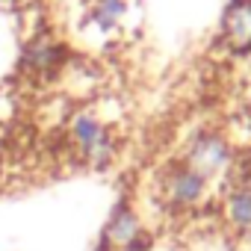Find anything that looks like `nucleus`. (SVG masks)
I'll list each match as a JSON object with an SVG mask.
<instances>
[{"label":"nucleus","instance_id":"obj_1","mask_svg":"<svg viewBox=\"0 0 251 251\" xmlns=\"http://www.w3.org/2000/svg\"><path fill=\"white\" fill-rule=\"evenodd\" d=\"M68 139L74 145V151L80 154L83 163H89L92 169H106L115 154H118V145H115V136L106 124L89 112V109H80L71 115L68 121Z\"/></svg>","mask_w":251,"mask_h":251},{"label":"nucleus","instance_id":"obj_2","mask_svg":"<svg viewBox=\"0 0 251 251\" xmlns=\"http://www.w3.org/2000/svg\"><path fill=\"white\" fill-rule=\"evenodd\" d=\"M151 230L130 201H118L100 227L95 251H151Z\"/></svg>","mask_w":251,"mask_h":251},{"label":"nucleus","instance_id":"obj_3","mask_svg":"<svg viewBox=\"0 0 251 251\" xmlns=\"http://www.w3.org/2000/svg\"><path fill=\"white\" fill-rule=\"evenodd\" d=\"M180 160L192 172H198L207 183H213V180H219V177H225L230 172V166H233V148H230V142L219 130H198L186 142Z\"/></svg>","mask_w":251,"mask_h":251},{"label":"nucleus","instance_id":"obj_4","mask_svg":"<svg viewBox=\"0 0 251 251\" xmlns=\"http://www.w3.org/2000/svg\"><path fill=\"white\" fill-rule=\"evenodd\" d=\"M210 183L192 172L183 160H175L166 166V172L160 175V198L172 213H186L195 210L204 198H207Z\"/></svg>","mask_w":251,"mask_h":251},{"label":"nucleus","instance_id":"obj_5","mask_svg":"<svg viewBox=\"0 0 251 251\" xmlns=\"http://www.w3.org/2000/svg\"><path fill=\"white\" fill-rule=\"evenodd\" d=\"M222 36L233 53H239V56L251 53V0H233L225 9Z\"/></svg>","mask_w":251,"mask_h":251},{"label":"nucleus","instance_id":"obj_6","mask_svg":"<svg viewBox=\"0 0 251 251\" xmlns=\"http://www.w3.org/2000/svg\"><path fill=\"white\" fill-rule=\"evenodd\" d=\"M222 213H225V222L230 230H236L242 236L251 233V183L248 180H239L225 192Z\"/></svg>","mask_w":251,"mask_h":251},{"label":"nucleus","instance_id":"obj_7","mask_svg":"<svg viewBox=\"0 0 251 251\" xmlns=\"http://www.w3.org/2000/svg\"><path fill=\"white\" fill-rule=\"evenodd\" d=\"M59 62H62V48L56 45V39L39 36V39H33L27 45V53H24L27 71H33V74H50Z\"/></svg>","mask_w":251,"mask_h":251},{"label":"nucleus","instance_id":"obj_8","mask_svg":"<svg viewBox=\"0 0 251 251\" xmlns=\"http://www.w3.org/2000/svg\"><path fill=\"white\" fill-rule=\"evenodd\" d=\"M124 12H127V3L124 0H95L89 6V21L100 30V33H109L121 24Z\"/></svg>","mask_w":251,"mask_h":251}]
</instances>
